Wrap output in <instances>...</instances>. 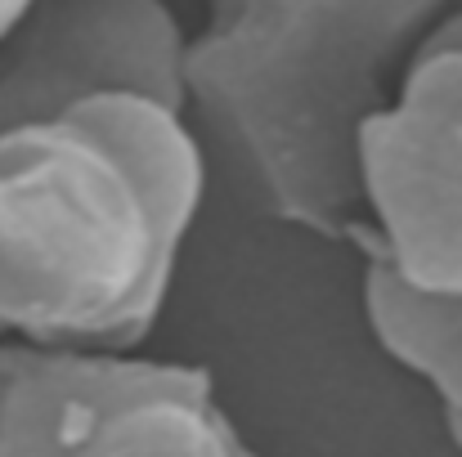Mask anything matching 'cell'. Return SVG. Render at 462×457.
Segmentation results:
<instances>
[{
  "label": "cell",
  "instance_id": "obj_4",
  "mask_svg": "<svg viewBox=\"0 0 462 457\" xmlns=\"http://www.w3.org/2000/svg\"><path fill=\"white\" fill-rule=\"evenodd\" d=\"M355 242L422 292H462V9L409 59L395 99L364 126Z\"/></svg>",
  "mask_w": 462,
  "mask_h": 457
},
{
  "label": "cell",
  "instance_id": "obj_1",
  "mask_svg": "<svg viewBox=\"0 0 462 457\" xmlns=\"http://www.w3.org/2000/svg\"><path fill=\"white\" fill-rule=\"evenodd\" d=\"M162 0H36L0 45V341L131 354L207 193Z\"/></svg>",
  "mask_w": 462,
  "mask_h": 457
},
{
  "label": "cell",
  "instance_id": "obj_2",
  "mask_svg": "<svg viewBox=\"0 0 462 457\" xmlns=\"http://www.w3.org/2000/svg\"><path fill=\"white\" fill-rule=\"evenodd\" d=\"M449 0H207L184 113L247 211L319 238L364 229L359 140Z\"/></svg>",
  "mask_w": 462,
  "mask_h": 457
},
{
  "label": "cell",
  "instance_id": "obj_5",
  "mask_svg": "<svg viewBox=\"0 0 462 457\" xmlns=\"http://www.w3.org/2000/svg\"><path fill=\"white\" fill-rule=\"evenodd\" d=\"M359 288L377 345L436 390L445 417H462V292H422L373 251Z\"/></svg>",
  "mask_w": 462,
  "mask_h": 457
},
{
  "label": "cell",
  "instance_id": "obj_6",
  "mask_svg": "<svg viewBox=\"0 0 462 457\" xmlns=\"http://www.w3.org/2000/svg\"><path fill=\"white\" fill-rule=\"evenodd\" d=\"M32 9H36V0H0V45L27 23Z\"/></svg>",
  "mask_w": 462,
  "mask_h": 457
},
{
  "label": "cell",
  "instance_id": "obj_7",
  "mask_svg": "<svg viewBox=\"0 0 462 457\" xmlns=\"http://www.w3.org/2000/svg\"><path fill=\"white\" fill-rule=\"evenodd\" d=\"M445 431H449V444L462 453V417H445Z\"/></svg>",
  "mask_w": 462,
  "mask_h": 457
},
{
  "label": "cell",
  "instance_id": "obj_3",
  "mask_svg": "<svg viewBox=\"0 0 462 457\" xmlns=\"http://www.w3.org/2000/svg\"><path fill=\"white\" fill-rule=\"evenodd\" d=\"M0 457H261L193 363L0 341Z\"/></svg>",
  "mask_w": 462,
  "mask_h": 457
}]
</instances>
